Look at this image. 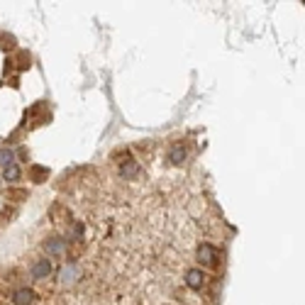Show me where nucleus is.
I'll return each instance as SVG.
<instances>
[{"label": "nucleus", "mask_w": 305, "mask_h": 305, "mask_svg": "<svg viewBox=\"0 0 305 305\" xmlns=\"http://www.w3.org/2000/svg\"><path fill=\"white\" fill-rule=\"evenodd\" d=\"M198 261L205 264V266H215V264H217V249L208 242L200 244V246H198Z\"/></svg>", "instance_id": "1"}, {"label": "nucleus", "mask_w": 305, "mask_h": 305, "mask_svg": "<svg viewBox=\"0 0 305 305\" xmlns=\"http://www.w3.org/2000/svg\"><path fill=\"white\" fill-rule=\"evenodd\" d=\"M185 286L193 288V291H200L205 286V274L203 269H188L185 271Z\"/></svg>", "instance_id": "2"}, {"label": "nucleus", "mask_w": 305, "mask_h": 305, "mask_svg": "<svg viewBox=\"0 0 305 305\" xmlns=\"http://www.w3.org/2000/svg\"><path fill=\"white\" fill-rule=\"evenodd\" d=\"M49 274H52V261H49V259H39V261L32 266V276H34L37 281L47 278Z\"/></svg>", "instance_id": "3"}, {"label": "nucleus", "mask_w": 305, "mask_h": 305, "mask_svg": "<svg viewBox=\"0 0 305 305\" xmlns=\"http://www.w3.org/2000/svg\"><path fill=\"white\" fill-rule=\"evenodd\" d=\"M32 301H34V291H30V288H20L12 296V303L15 305H32Z\"/></svg>", "instance_id": "4"}, {"label": "nucleus", "mask_w": 305, "mask_h": 305, "mask_svg": "<svg viewBox=\"0 0 305 305\" xmlns=\"http://www.w3.org/2000/svg\"><path fill=\"white\" fill-rule=\"evenodd\" d=\"M169 161H171V164H183V161H185V147H183L181 142L169 149Z\"/></svg>", "instance_id": "5"}, {"label": "nucleus", "mask_w": 305, "mask_h": 305, "mask_svg": "<svg viewBox=\"0 0 305 305\" xmlns=\"http://www.w3.org/2000/svg\"><path fill=\"white\" fill-rule=\"evenodd\" d=\"M139 174V164L137 161H124L120 166V176L124 179V181H129V179H134Z\"/></svg>", "instance_id": "6"}, {"label": "nucleus", "mask_w": 305, "mask_h": 305, "mask_svg": "<svg viewBox=\"0 0 305 305\" xmlns=\"http://www.w3.org/2000/svg\"><path fill=\"white\" fill-rule=\"evenodd\" d=\"M47 176H49V169H47V166H39V164L30 166V179H32L34 183L47 181Z\"/></svg>", "instance_id": "7"}, {"label": "nucleus", "mask_w": 305, "mask_h": 305, "mask_svg": "<svg viewBox=\"0 0 305 305\" xmlns=\"http://www.w3.org/2000/svg\"><path fill=\"white\" fill-rule=\"evenodd\" d=\"M44 249H47V254H63L66 251V240H47L44 242Z\"/></svg>", "instance_id": "8"}, {"label": "nucleus", "mask_w": 305, "mask_h": 305, "mask_svg": "<svg viewBox=\"0 0 305 305\" xmlns=\"http://www.w3.org/2000/svg\"><path fill=\"white\" fill-rule=\"evenodd\" d=\"M20 176H22V171H20V166H17V164H10V166H5V169H2V179H5V181L15 183V181H20Z\"/></svg>", "instance_id": "9"}, {"label": "nucleus", "mask_w": 305, "mask_h": 305, "mask_svg": "<svg viewBox=\"0 0 305 305\" xmlns=\"http://www.w3.org/2000/svg\"><path fill=\"white\" fill-rule=\"evenodd\" d=\"M61 283H73L76 281V276H78V269L73 266V264H68V266H63L61 269Z\"/></svg>", "instance_id": "10"}, {"label": "nucleus", "mask_w": 305, "mask_h": 305, "mask_svg": "<svg viewBox=\"0 0 305 305\" xmlns=\"http://www.w3.org/2000/svg\"><path fill=\"white\" fill-rule=\"evenodd\" d=\"M10 164H15V152L12 149H0V166L5 169Z\"/></svg>", "instance_id": "11"}, {"label": "nucleus", "mask_w": 305, "mask_h": 305, "mask_svg": "<svg viewBox=\"0 0 305 305\" xmlns=\"http://www.w3.org/2000/svg\"><path fill=\"white\" fill-rule=\"evenodd\" d=\"M0 42H2V44H0L2 49H12V47H15V37H12V34H2Z\"/></svg>", "instance_id": "12"}, {"label": "nucleus", "mask_w": 305, "mask_h": 305, "mask_svg": "<svg viewBox=\"0 0 305 305\" xmlns=\"http://www.w3.org/2000/svg\"><path fill=\"white\" fill-rule=\"evenodd\" d=\"M27 66H30V54L22 52V54H20V68H27Z\"/></svg>", "instance_id": "13"}, {"label": "nucleus", "mask_w": 305, "mask_h": 305, "mask_svg": "<svg viewBox=\"0 0 305 305\" xmlns=\"http://www.w3.org/2000/svg\"><path fill=\"white\" fill-rule=\"evenodd\" d=\"M73 235L81 237V235H83V225H76V227H73Z\"/></svg>", "instance_id": "14"}]
</instances>
